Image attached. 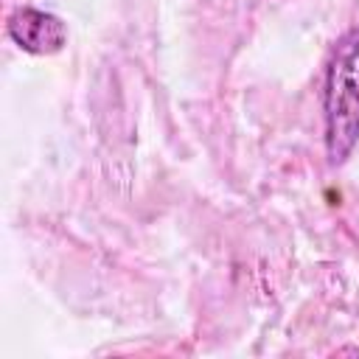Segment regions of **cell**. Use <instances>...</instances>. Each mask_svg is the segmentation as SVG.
<instances>
[{
    "mask_svg": "<svg viewBox=\"0 0 359 359\" xmlns=\"http://www.w3.org/2000/svg\"><path fill=\"white\" fill-rule=\"evenodd\" d=\"M8 39L31 56H53L67 45V25L45 8L20 6L6 20Z\"/></svg>",
    "mask_w": 359,
    "mask_h": 359,
    "instance_id": "cell-2",
    "label": "cell"
},
{
    "mask_svg": "<svg viewBox=\"0 0 359 359\" xmlns=\"http://www.w3.org/2000/svg\"><path fill=\"white\" fill-rule=\"evenodd\" d=\"M325 154L342 165L359 143V25L348 28L331 48L323 87Z\"/></svg>",
    "mask_w": 359,
    "mask_h": 359,
    "instance_id": "cell-1",
    "label": "cell"
}]
</instances>
